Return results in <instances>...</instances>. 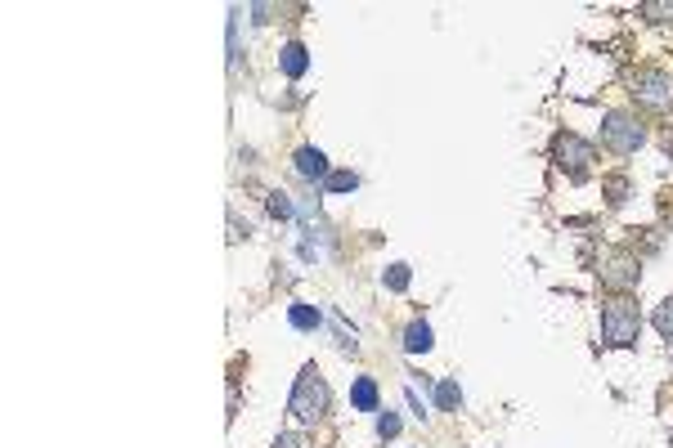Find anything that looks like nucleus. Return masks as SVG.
<instances>
[{
    "label": "nucleus",
    "instance_id": "nucleus-14",
    "mask_svg": "<svg viewBox=\"0 0 673 448\" xmlns=\"http://www.w3.org/2000/svg\"><path fill=\"white\" fill-rule=\"evenodd\" d=\"M324 189H328V193H355V189H359V175H355V171H333V175L324 180Z\"/></svg>",
    "mask_w": 673,
    "mask_h": 448
},
{
    "label": "nucleus",
    "instance_id": "nucleus-5",
    "mask_svg": "<svg viewBox=\"0 0 673 448\" xmlns=\"http://www.w3.org/2000/svg\"><path fill=\"white\" fill-rule=\"evenodd\" d=\"M552 162H557V171L566 175V180L584 184L588 180V162H593V144L579 135H570V130H561L557 139H552Z\"/></svg>",
    "mask_w": 673,
    "mask_h": 448
},
{
    "label": "nucleus",
    "instance_id": "nucleus-10",
    "mask_svg": "<svg viewBox=\"0 0 673 448\" xmlns=\"http://www.w3.org/2000/svg\"><path fill=\"white\" fill-rule=\"evenodd\" d=\"M350 404H355L359 413H377V381L373 377H355V386H350Z\"/></svg>",
    "mask_w": 673,
    "mask_h": 448
},
{
    "label": "nucleus",
    "instance_id": "nucleus-3",
    "mask_svg": "<svg viewBox=\"0 0 673 448\" xmlns=\"http://www.w3.org/2000/svg\"><path fill=\"white\" fill-rule=\"evenodd\" d=\"M629 95L638 99V108H647V112H673V72H665V68L633 72Z\"/></svg>",
    "mask_w": 673,
    "mask_h": 448
},
{
    "label": "nucleus",
    "instance_id": "nucleus-18",
    "mask_svg": "<svg viewBox=\"0 0 673 448\" xmlns=\"http://www.w3.org/2000/svg\"><path fill=\"white\" fill-rule=\"evenodd\" d=\"M624 198H629V180H624V175H611V180H606V202H611V207H624Z\"/></svg>",
    "mask_w": 673,
    "mask_h": 448
},
{
    "label": "nucleus",
    "instance_id": "nucleus-19",
    "mask_svg": "<svg viewBox=\"0 0 673 448\" xmlns=\"http://www.w3.org/2000/svg\"><path fill=\"white\" fill-rule=\"evenodd\" d=\"M377 435H382V440H395V435H400V417L382 413V417H377Z\"/></svg>",
    "mask_w": 673,
    "mask_h": 448
},
{
    "label": "nucleus",
    "instance_id": "nucleus-7",
    "mask_svg": "<svg viewBox=\"0 0 673 448\" xmlns=\"http://www.w3.org/2000/svg\"><path fill=\"white\" fill-rule=\"evenodd\" d=\"M292 166H297V175L301 180H328V175H333V166H328V157L319 153L315 144H306V148H297V153H292Z\"/></svg>",
    "mask_w": 673,
    "mask_h": 448
},
{
    "label": "nucleus",
    "instance_id": "nucleus-1",
    "mask_svg": "<svg viewBox=\"0 0 673 448\" xmlns=\"http://www.w3.org/2000/svg\"><path fill=\"white\" fill-rule=\"evenodd\" d=\"M333 408V390H328L324 372L315 368V363H306L301 368V377L292 381V395H288V413L297 417V422H324V413Z\"/></svg>",
    "mask_w": 673,
    "mask_h": 448
},
{
    "label": "nucleus",
    "instance_id": "nucleus-4",
    "mask_svg": "<svg viewBox=\"0 0 673 448\" xmlns=\"http://www.w3.org/2000/svg\"><path fill=\"white\" fill-rule=\"evenodd\" d=\"M602 144L611 148V153H638L642 144H647V126H642L633 112H606L602 117Z\"/></svg>",
    "mask_w": 673,
    "mask_h": 448
},
{
    "label": "nucleus",
    "instance_id": "nucleus-15",
    "mask_svg": "<svg viewBox=\"0 0 673 448\" xmlns=\"http://www.w3.org/2000/svg\"><path fill=\"white\" fill-rule=\"evenodd\" d=\"M382 283L391 287V292H409V283H413V274H409V265H391L382 274Z\"/></svg>",
    "mask_w": 673,
    "mask_h": 448
},
{
    "label": "nucleus",
    "instance_id": "nucleus-21",
    "mask_svg": "<svg viewBox=\"0 0 673 448\" xmlns=\"http://www.w3.org/2000/svg\"><path fill=\"white\" fill-rule=\"evenodd\" d=\"M238 238H247V224H238L234 216H229V242H238Z\"/></svg>",
    "mask_w": 673,
    "mask_h": 448
},
{
    "label": "nucleus",
    "instance_id": "nucleus-8",
    "mask_svg": "<svg viewBox=\"0 0 673 448\" xmlns=\"http://www.w3.org/2000/svg\"><path fill=\"white\" fill-rule=\"evenodd\" d=\"M279 68H283V77H292V81L306 77V68H310V50H306L301 41H288V45L279 50Z\"/></svg>",
    "mask_w": 673,
    "mask_h": 448
},
{
    "label": "nucleus",
    "instance_id": "nucleus-17",
    "mask_svg": "<svg viewBox=\"0 0 673 448\" xmlns=\"http://www.w3.org/2000/svg\"><path fill=\"white\" fill-rule=\"evenodd\" d=\"M651 323H656V332L665 336V341H673V301L656 305V314H651Z\"/></svg>",
    "mask_w": 673,
    "mask_h": 448
},
{
    "label": "nucleus",
    "instance_id": "nucleus-12",
    "mask_svg": "<svg viewBox=\"0 0 673 448\" xmlns=\"http://www.w3.org/2000/svg\"><path fill=\"white\" fill-rule=\"evenodd\" d=\"M436 408L440 413H458L463 408V390H458V381H436Z\"/></svg>",
    "mask_w": 673,
    "mask_h": 448
},
{
    "label": "nucleus",
    "instance_id": "nucleus-11",
    "mask_svg": "<svg viewBox=\"0 0 673 448\" xmlns=\"http://www.w3.org/2000/svg\"><path fill=\"white\" fill-rule=\"evenodd\" d=\"M288 323L297 332H315L319 323H324V314L315 310V305H306V301H297V305H288Z\"/></svg>",
    "mask_w": 673,
    "mask_h": 448
},
{
    "label": "nucleus",
    "instance_id": "nucleus-16",
    "mask_svg": "<svg viewBox=\"0 0 673 448\" xmlns=\"http://www.w3.org/2000/svg\"><path fill=\"white\" fill-rule=\"evenodd\" d=\"M642 18H651V23H673V0H647V5H642Z\"/></svg>",
    "mask_w": 673,
    "mask_h": 448
},
{
    "label": "nucleus",
    "instance_id": "nucleus-13",
    "mask_svg": "<svg viewBox=\"0 0 673 448\" xmlns=\"http://www.w3.org/2000/svg\"><path fill=\"white\" fill-rule=\"evenodd\" d=\"M265 207H270V216H274V220H292V216H297V202H292L283 189H274L270 198H265Z\"/></svg>",
    "mask_w": 673,
    "mask_h": 448
},
{
    "label": "nucleus",
    "instance_id": "nucleus-20",
    "mask_svg": "<svg viewBox=\"0 0 673 448\" xmlns=\"http://www.w3.org/2000/svg\"><path fill=\"white\" fill-rule=\"evenodd\" d=\"M274 448H310V444H306V435H301V431H283L279 440H274Z\"/></svg>",
    "mask_w": 673,
    "mask_h": 448
},
{
    "label": "nucleus",
    "instance_id": "nucleus-2",
    "mask_svg": "<svg viewBox=\"0 0 673 448\" xmlns=\"http://www.w3.org/2000/svg\"><path fill=\"white\" fill-rule=\"evenodd\" d=\"M638 332H642V314H638V305H633L629 296L606 301V310H602V345H611V350H629V345L638 341Z\"/></svg>",
    "mask_w": 673,
    "mask_h": 448
},
{
    "label": "nucleus",
    "instance_id": "nucleus-6",
    "mask_svg": "<svg viewBox=\"0 0 673 448\" xmlns=\"http://www.w3.org/2000/svg\"><path fill=\"white\" fill-rule=\"evenodd\" d=\"M602 287H611V292H633V287L642 283V265L629 256V251H615V256L602 260Z\"/></svg>",
    "mask_w": 673,
    "mask_h": 448
},
{
    "label": "nucleus",
    "instance_id": "nucleus-9",
    "mask_svg": "<svg viewBox=\"0 0 673 448\" xmlns=\"http://www.w3.org/2000/svg\"><path fill=\"white\" fill-rule=\"evenodd\" d=\"M431 345H436V336H431V323L413 319L409 328H404V350H409V354H431Z\"/></svg>",
    "mask_w": 673,
    "mask_h": 448
}]
</instances>
